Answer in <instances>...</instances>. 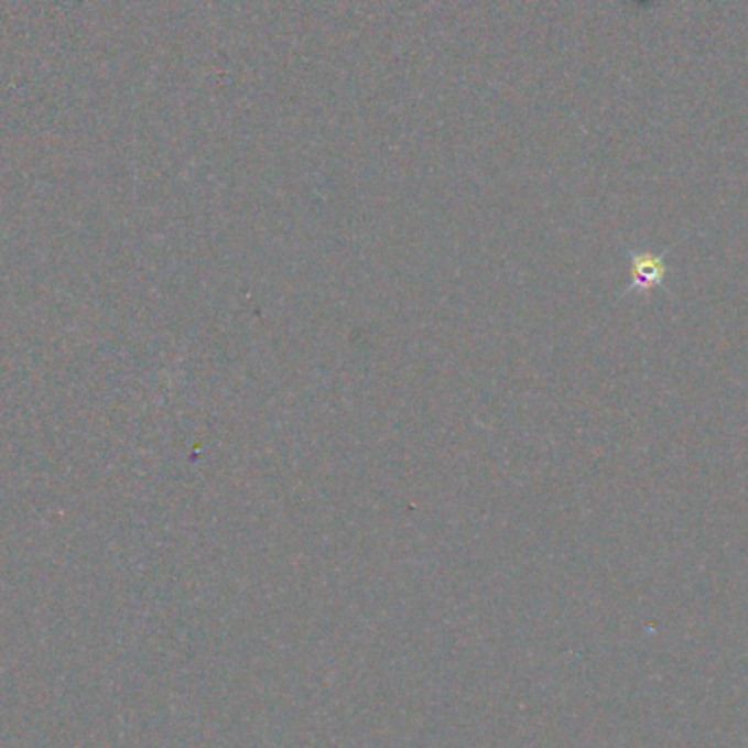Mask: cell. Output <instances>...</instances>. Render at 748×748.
<instances>
[{
    "label": "cell",
    "mask_w": 748,
    "mask_h": 748,
    "mask_svg": "<svg viewBox=\"0 0 748 748\" xmlns=\"http://www.w3.org/2000/svg\"><path fill=\"white\" fill-rule=\"evenodd\" d=\"M630 268H632V274H635L630 290H650L652 285H659L665 277L663 259L654 257L650 252L630 254Z\"/></svg>",
    "instance_id": "6da1fadb"
}]
</instances>
